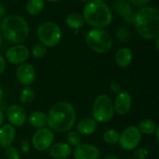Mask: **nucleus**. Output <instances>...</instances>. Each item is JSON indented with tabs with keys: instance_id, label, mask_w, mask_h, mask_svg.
<instances>
[{
	"instance_id": "42",
	"label": "nucleus",
	"mask_w": 159,
	"mask_h": 159,
	"mask_svg": "<svg viewBox=\"0 0 159 159\" xmlns=\"http://www.w3.org/2000/svg\"><path fill=\"white\" fill-rule=\"evenodd\" d=\"M2 39H3V38H2L1 34H0V46H1V44H2Z\"/></svg>"
},
{
	"instance_id": "29",
	"label": "nucleus",
	"mask_w": 159,
	"mask_h": 159,
	"mask_svg": "<svg viewBox=\"0 0 159 159\" xmlns=\"http://www.w3.org/2000/svg\"><path fill=\"white\" fill-rule=\"evenodd\" d=\"M115 34H116V38L120 41H125L129 38V31L126 27H124V26L118 27Z\"/></svg>"
},
{
	"instance_id": "9",
	"label": "nucleus",
	"mask_w": 159,
	"mask_h": 159,
	"mask_svg": "<svg viewBox=\"0 0 159 159\" xmlns=\"http://www.w3.org/2000/svg\"><path fill=\"white\" fill-rule=\"evenodd\" d=\"M54 139L53 131L48 127H43L35 131L31 139V143L35 150L43 152L50 149L54 142Z\"/></svg>"
},
{
	"instance_id": "8",
	"label": "nucleus",
	"mask_w": 159,
	"mask_h": 159,
	"mask_svg": "<svg viewBox=\"0 0 159 159\" xmlns=\"http://www.w3.org/2000/svg\"><path fill=\"white\" fill-rule=\"evenodd\" d=\"M141 141V133L138 126L130 125L125 127L119 136V141L121 148L125 151H132L138 147Z\"/></svg>"
},
{
	"instance_id": "40",
	"label": "nucleus",
	"mask_w": 159,
	"mask_h": 159,
	"mask_svg": "<svg viewBox=\"0 0 159 159\" xmlns=\"http://www.w3.org/2000/svg\"><path fill=\"white\" fill-rule=\"evenodd\" d=\"M47 1H49V2H52V3H55V2H59V1H61V0H47Z\"/></svg>"
},
{
	"instance_id": "35",
	"label": "nucleus",
	"mask_w": 159,
	"mask_h": 159,
	"mask_svg": "<svg viewBox=\"0 0 159 159\" xmlns=\"http://www.w3.org/2000/svg\"><path fill=\"white\" fill-rule=\"evenodd\" d=\"M4 122H5V114L2 110H0V127L4 125Z\"/></svg>"
},
{
	"instance_id": "30",
	"label": "nucleus",
	"mask_w": 159,
	"mask_h": 159,
	"mask_svg": "<svg viewBox=\"0 0 159 159\" xmlns=\"http://www.w3.org/2000/svg\"><path fill=\"white\" fill-rule=\"evenodd\" d=\"M110 89H111V91L112 92V93H114V94H119L120 92H122V86H121V84L118 83V82H116V81H113V82H111V84H110Z\"/></svg>"
},
{
	"instance_id": "33",
	"label": "nucleus",
	"mask_w": 159,
	"mask_h": 159,
	"mask_svg": "<svg viewBox=\"0 0 159 159\" xmlns=\"http://www.w3.org/2000/svg\"><path fill=\"white\" fill-rule=\"evenodd\" d=\"M6 67H7V61H6L5 57L0 55V75L5 71Z\"/></svg>"
},
{
	"instance_id": "18",
	"label": "nucleus",
	"mask_w": 159,
	"mask_h": 159,
	"mask_svg": "<svg viewBox=\"0 0 159 159\" xmlns=\"http://www.w3.org/2000/svg\"><path fill=\"white\" fill-rule=\"evenodd\" d=\"M77 132L81 136H90L98 129V123L93 117H84L76 125Z\"/></svg>"
},
{
	"instance_id": "32",
	"label": "nucleus",
	"mask_w": 159,
	"mask_h": 159,
	"mask_svg": "<svg viewBox=\"0 0 159 159\" xmlns=\"http://www.w3.org/2000/svg\"><path fill=\"white\" fill-rule=\"evenodd\" d=\"M130 3L136 7H144L149 3L150 0H129Z\"/></svg>"
},
{
	"instance_id": "28",
	"label": "nucleus",
	"mask_w": 159,
	"mask_h": 159,
	"mask_svg": "<svg viewBox=\"0 0 159 159\" xmlns=\"http://www.w3.org/2000/svg\"><path fill=\"white\" fill-rule=\"evenodd\" d=\"M5 156L7 159H20L21 158V153L19 150L16 147L10 146L6 148L5 151Z\"/></svg>"
},
{
	"instance_id": "38",
	"label": "nucleus",
	"mask_w": 159,
	"mask_h": 159,
	"mask_svg": "<svg viewBox=\"0 0 159 159\" xmlns=\"http://www.w3.org/2000/svg\"><path fill=\"white\" fill-rule=\"evenodd\" d=\"M154 45H155V49H156V50H157V52H159V37H157V38L155 39Z\"/></svg>"
},
{
	"instance_id": "37",
	"label": "nucleus",
	"mask_w": 159,
	"mask_h": 159,
	"mask_svg": "<svg viewBox=\"0 0 159 159\" xmlns=\"http://www.w3.org/2000/svg\"><path fill=\"white\" fill-rule=\"evenodd\" d=\"M3 96H4V91H3V87H2V85L0 84V102L2 101V99H3Z\"/></svg>"
},
{
	"instance_id": "22",
	"label": "nucleus",
	"mask_w": 159,
	"mask_h": 159,
	"mask_svg": "<svg viewBox=\"0 0 159 159\" xmlns=\"http://www.w3.org/2000/svg\"><path fill=\"white\" fill-rule=\"evenodd\" d=\"M45 8V0H27L25 9L29 15L37 16L40 14Z\"/></svg>"
},
{
	"instance_id": "11",
	"label": "nucleus",
	"mask_w": 159,
	"mask_h": 159,
	"mask_svg": "<svg viewBox=\"0 0 159 159\" xmlns=\"http://www.w3.org/2000/svg\"><path fill=\"white\" fill-rule=\"evenodd\" d=\"M6 117L14 127L23 126L27 121V113L25 108L19 104H12L6 110Z\"/></svg>"
},
{
	"instance_id": "41",
	"label": "nucleus",
	"mask_w": 159,
	"mask_h": 159,
	"mask_svg": "<svg viewBox=\"0 0 159 159\" xmlns=\"http://www.w3.org/2000/svg\"><path fill=\"white\" fill-rule=\"evenodd\" d=\"M78 1H80V2H89V1H91V0H78Z\"/></svg>"
},
{
	"instance_id": "19",
	"label": "nucleus",
	"mask_w": 159,
	"mask_h": 159,
	"mask_svg": "<svg viewBox=\"0 0 159 159\" xmlns=\"http://www.w3.org/2000/svg\"><path fill=\"white\" fill-rule=\"evenodd\" d=\"M132 60H133L132 52L130 51V49L126 47L120 48L115 53V63L121 68L129 66L130 64L132 63Z\"/></svg>"
},
{
	"instance_id": "6",
	"label": "nucleus",
	"mask_w": 159,
	"mask_h": 159,
	"mask_svg": "<svg viewBox=\"0 0 159 159\" xmlns=\"http://www.w3.org/2000/svg\"><path fill=\"white\" fill-rule=\"evenodd\" d=\"M37 37L39 43L46 48H53L58 45L62 39V30L57 24L52 21H45L39 25Z\"/></svg>"
},
{
	"instance_id": "36",
	"label": "nucleus",
	"mask_w": 159,
	"mask_h": 159,
	"mask_svg": "<svg viewBox=\"0 0 159 159\" xmlns=\"http://www.w3.org/2000/svg\"><path fill=\"white\" fill-rule=\"evenodd\" d=\"M103 159H119L117 155H114V154H107L104 156Z\"/></svg>"
},
{
	"instance_id": "24",
	"label": "nucleus",
	"mask_w": 159,
	"mask_h": 159,
	"mask_svg": "<svg viewBox=\"0 0 159 159\" xmlns=\"http://www.w3.org/2000/svg\"><path fill=\"white\" fill-rule=\"evenodd\" d=\"M156 127H157L156 124L152 119H147V118L141 120L138 126L139 132L144 135H152L155 133Z\"/></svg>"
},
{
	"instance_id": "31",
	"label": "nucleus",
	"mask_w": 159,
	"mask_h": 159,
	"mask_svg": "<svg viewBox=\"0 0 159 159\" xmlns=\"http://www.w3.org/2000/svg\"><path fill=\"white\" fill-rule=\"evenodd\" d=\"M20 148H21V151L25 153H27L30 150V142L26 139L25 140H22L21 143H20Z\"/></svg>"
},
{
	"instance_id": "7",
	"label": "nucleus",
	"mask_w": 159,
	"mask_h": 159,
	"mask_svg": "<svg viewBox=\"0 0 159 159\" xmlns=\"http://www.w3.org/2000/svg\"><path fill=\"white\" fill-rule=\"evenodd\" d=\"M113 100L111 97L105 94H101L96 98L92 107V117L99 124L110 122L114 116Z\"/></svg>"
},
{
	"instance_id": "26",
	"label": "nucleus",
	"mask_w": 159,
	"mask_h": 159,
	"mask_svg": "<svg viewBox=\"0 0 159 159\" xmlns=\"http://www.w3.org/2000/svg\"><path fill=\"white\" fill-rule=\"evenodd\" d=\"M66 142L71 146V147H77L80 144H82V136L80 135L77 131L70 130L66 134Z\"/></svg>"
},
{
	"instance_id": "1",
	"label": "nucleus",
	"mask_w": 159,
	"mask_h": 159,
	"mask_svg": "<svg viewBox=\"0 0 159 159\" xmlns=\"http://www.w3.org/2000/svg\"><path fill=\"white\" fill-rule=\"evenodd\" d=\"M49 128L57 133H67L76 124L77 114L74 106L67 101L53 104L47 113Z\"/></svg>"
},
{
	"instance_id": "10",
	"label": "nucleus",
	"mask_w": 159,
	"mask_h": 159,
	"mask_svg": "<svg viewBox=\"0 0 159 159\" xmlns=\"http://www.w3.org/2000/svg\"><path fill=\"white\" fill-rule=\"evenodd\" d=\"M30 56L29 49L24 44H14L6 52V61L11 65H22L26 63Z\"/></svg>"
},
{
	"instance_id": "27",
	"label": "nucleus",
	"mask_w": 159,
	"mask_h": 159,
	"mask_svg": "<svg viewBox=\"0 0 159 159\" xmlns=\"http://www.w3.org/2000/svg\"><path fill=\"white\" fill-rule=\"evenodd\" d=\"M47 53V48L42 45L41 43H37L33 46L31 50V54L36 59H41L43 58Z\"/></svg>"
},
{
	"instance_id": "20",
	"label": "nucleus",
	"mask_w": 159,
	"mask_h": 159,
	"mask_svg": "<svg viewBox=\"0 0 159 159\" xmlns=\"http://www.w3.org/2000/svg\"><path fill=\"white\" fill-rule=\"evenodd\" d=\"M27 121L29 125L36 129L46 127V125H48L47 113L42 111H35L29 115Z\"/></svg>"
},
{
	"instance_id": "15",
	"label": "nucleus",
	"mask_w": 159,
	"mask_h": 159,
	"mask_svg": "<svg viewBox=\"0 0 159 159\" xmlns=\"http://www.w3.org/2000/svg\"><path fill=\"white\" fill-rule=\"evenodd\" d=\"M113 9L124 22L127 24L133 23L135 13L133 12L132 7L128 1L126 0H114Z\"/></svg>"
},
{
	"instance_id": "14",
	"label": "nucleus",
	"mask_w": 159,
	"mask_h": 159,
	"mask_svg": "<svg viewBox=\"0 0 159 159\" xmlns=\"http://www.w3.org/2000/svg\"><path fill=\"white\" fill-rule=\"evenodd\" d=\"M113 107L115 113L119 115H125L132 107V96L125 91H122L116 95L113 100Z\"/></svg>"
},
{
	"instance_id": "5",
	"label": "nucleus",
	"mask_w": 159,
	"mask_h": 159,
	"mask_svg": "<svg viewBox=\"0 0 159 159\" xmlns=\"http://www.w3.org/2000/svg\"><path fill=\"white\" fill-rule=\"evenodd\" d=\"M87 46L95 52L103 54L109 52L112 48V38L102 28H93L89 30L85 37Z\"/></svg>"
},
{
	"instance_id": "3",
	"label": "nucleus",
	"mask_w": 159,
	"mask_h": 159,
	"mask_svg": "<svg viewBox=\"0 0 159 159\" xmlns=\"http://www.w3.org/2000/svg\"><path fill=\"white\" fill-rule=\"evenodd\" d=\"M0 34L6 40L14 44H22L29 36V25L20 15L6 16L0 24Z\"/></svg>"
},
{
	"instance_id": "39",
	"label": "nucleus",
	"mask_w": 159,
	"mask_h": 159,
	"mask_svg": "<svg viewBox=\"0 0 159 159\" xmlns=\"http://www.w3.org/2000/svg\"><path fill=\"white\" fill-rule=\"evenodd\" d=\"M155 135H156V139H157V142L159 144V125H157L156 127V130H155Z\"/></svg>"
},
{
	"instance_id": "12",
	"label": "nucleus",
	"mask_w": 159,
	"mask_h": 159,
	"mask_svg": "<svg viewBox=\"0 0 159 159\" xmlns=\"http://www.w3.org/2000/svg\"><path fill=\"white\" fill-rule=\"evenodd\" d=\"M15 75L19 84L27 87L35 82L37 77V71L34 66L30 63H24L18 66V67L16 68Z\"/></svg>"
},
{
	"instance_id": "25",
	"label": "nucleus",
	"mask_w": 159,
	"mask_h": 159,
	"mask_svg": "<svg viewBox=\"0 0 159 159\" xmlns=\"http://www.w3.org/2000/svg\"><path fill=\"white\" fill-rule=\"evenodd\" d=\"M119 136H120V134L118 133L117 130L107 129L106 131H104L102 138H103V140L105 143H107L109 145H115L119 141Z\"/></svg>"
},
{
	"instance_id": "34",
	"label": "nucleus",
	"mask_w": 159,
	"mask_h": 159,
	"mask_svg": "<svg viewBox=\"0 0 159 159\" xmlns=\"http://www.w3.org/2000/svg\"><path fill=\"white\" fill-rule=\"evenodd\" d=\"M5 15H6V9L2 4H0V19H4Z\"/></svg>"
},
{
	"instance_id": "4",
	"label": "nucleus",
	"mask_w": 159,
	"mask_h": 159,
	"mask_svg": "<svg viewBox=\"0 0 159 159\" xmlns=\"http://www.w3.org/2000/svg\"><path fill=\"white\" fill-rule=\"evenodd\" d=\"M84 22L94 28H104L112 22V12L104 0H91L83 10Z\"/></svg>"
},
{
	"instance_id": "16",
	"label": "nucleus",
	"mask_w": 159,
	"mask_h": 159,
	"mask_svg": "<svg viewBox=\"0 0 159 159\" xmlns=\"http://www.w3.org/2000/svg\"><path fill=\"white\" fill-rule=\"evenodd\" d=\"M16 129L11 124H4L0 127V147L8 148L12 146V143L15 140Z\"/></svg>"
},
{
	"instance_id": "23",
	"label": "nucleus",
	"mask_w": 159,
	"mask_h": 159,
	"mask_svg": "<svg viewBox=\"0 0 159 159\" xmlns=\"http://www.w3.org/2000/svg\"><path fill=\"white\" fill-rule=\"evenodd\" d=\"M35 98H36V92L30 86L22 89L19 95V100L22 105H30L34 101Z\"/></svg>"
},
{
	"instance_id": "17",
	"label": "nucleus",
	"mask_w": 159,
	"mask_h": 159,
	"mask_svg": "<svg viewBox=\"0 0 159 159\" xmlns=\"http://www.w3.org/2000/svg\"><path fill=\"white\" fill-rule=\"evenodd\" d=\"M49 153L53 159H66L72 153V148L67 142L60 141L50 147Z\"/></svg>"
},
{
	"instance_id": "2",
	"label": "nucleus",
	"mask_w": 159,
	"mask_h": 159,
	"mask_svg": "<svg viewBox=\"0 0 159 159\" xmlns=\"http://www.w3.org/2000/svg\"><path fill=\"white\" fill-rule=\"evenodd\" d=\"M138 35L148 40L159 37V10L153 7H142L134 15L133 21Z\"/></svg>"
},
{
	"instance_id": "13",
	"label": "nucleus",
	"mask_w": 159,
	"mask_h": 159,
	"mask_svg": "<svg viewBox=\"0 0 159 159\" xmlns=\"http://www.w3.org/2000/svg\"><path fill=\"white\" fill-rule=\"evenodd\" d=\"M74 159H98L100 156L99 149L90 143H82L72 150Z\"/></svg>"
},
{
	"instance_id": "21",
	"label": "nucleus",
	"mask_w": 159,
	"mask_h": 159,
	"mask_svg": "<svg viewBox=\"0 0 159 159\" xmlns=\"http://www.w3.org/2000/svg\"><path fill=\"white\" fill-rule=\"evenodd\" d=\"M65 23L66 26H68L70 29L73 30H78L82 28L84 25V19L82 13L79 12H71L66 15L65 19Z\"/></svg>"
}]
</instances>
